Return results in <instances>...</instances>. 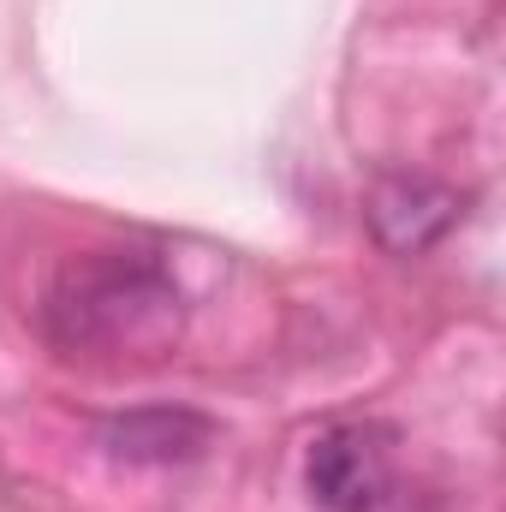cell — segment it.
<instances>
[{"label":"cell","mask_w":506,"mask_h":512,"mask_svg":"<svg viewBox=\"0 0 506 512\" xmlns=\"http://www.w3.org/2000/svg\"><path fill=\"white\" fill-rule=\"evenodd\" d=\"M179 322H185L179 280L155 251L72 256L42 298V328L72 358L167 352L179 340Z\"/></svg>","instance_id":"6da1fadb"},{"label":"cell","mask_w":506,"mask_h":512,"mask_svg":"<svg viewBox=\"0 0 506 512\" xmlns=\"http://www.w3.org/2000/svg\"><path fill=\"white\" fill-rule=\"evenodd\" d=\"M304 489L322 512H399V429L328 423L304 453Z\"/></svg>","instance_id":"7a4b0ae2"},{"label":"cell","mask_w":506,"mask_h":512,"mask_svg":"<svg viewBox=\"0 0 506 512\" xmlns=\"http://www.w3.org/2000/svg\"><path fill=\"white\" fill-rule=\"evenodd\" d=\"M215 441V423L185 405H143L102 429V447L126 465H185Z\"/></svg>","instance_id":"3957f363"},{"label":"cell","mask_w":506,"mask_h":512,"mask_svg":"<svg viewBox=\"0 0 506 512\" xmlns=\"http://www.w3.org/2000/svg\"><path fill=\"white\" fill-rule=\"evenodd\" d=\"M459 203L453 191L429 185V179H387L376 197H370V227L387 251H423L435 245L447 227H453Z\"/></svg>","instance_id":"277c9868"}]
</instances>
